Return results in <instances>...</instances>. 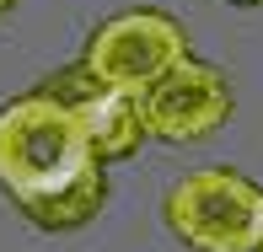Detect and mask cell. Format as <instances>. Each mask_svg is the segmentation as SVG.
Listing matches in <instances>:
<instances>
[{
	"label": "cell",
	"instance_id": "8992f818",
	"mask_svg": "<svg viewBox=\"0 0 263 252\" xmlns=\"http://www.w3.org/2000/svg\"><path fill=\"white\" fill-rule=\"evenodd\" d=\"M11 6H16V0H0V16H6V11H11Z\"/></svg>",
	"mask_w": 263,
	"mask_h": 252
},
{
	"label": "cell",
	"instance_id": "5b68a950",
	"mask_svg": "<svg viewBox=\"0 0 263 252\" xmlns=\"http://www.w3.org/2000/svg\"><path fill=\"white\" fill-rule=\"evenodd\" d=\"M140 102H145V129L156 140H204L236 107L226 75L204 59H183L177 70H166Z\"/></svg>",
	"mask_w": 263,
	"mask_h": 252
},
{
	"label": "cell",
	"instance_id": "6da1fadb",
	"mask_svg": "<svg viewBox=\"0 0 263 252\" xmlns=\"http://www.w3.org/2000/svg\"><path fill=\"white\" fill-rule=\"evenodd\" d=\"M0 188L43 231H76L97 220L107 199L97 150L86 145L70 107L43 91L11 97L0 107Z\"/></svg>",
	"mask_w": 263,
	"mask_h": 252
},
{
	"label": "cell",
	"instance_id": "52a82bcc",
	"mask_svg": "<svg viewBox=\"0 0 263 252\" xmlns=\"http://www.w3.org/2000/svg\"><path fill=\"white\" fill-rule=\"evenodd\" d=\"M231 6H258V0H231Z\"/></svg>",
	"mask_w": 263,
	"mask_h": 252
},
{
	"label": "cell",
	"instance_id": "3957f363",
	"mask_svg": "<svg viewBox=\"0 0 263 252\" xmlns=\"http://www.w3.org/2000/svg\"><path fill=\"white\" fill-rule=\"evenodd\" d=\"M183 59H194V54H188V32L177 16H166V11H124V16H107L86 38L81 65L107 86L145 97Z\"/></svg>",
	"mask_w": 263,
	"mask_h": 252
},
{
	"label": "cell",
	"instance_id": "7a4b0ae2",
	"mask_svg": "<svg viewBox=\"0 0 263 252\" xmlns=\"http://www.w3.org/2000/svg\"><path fill=\"white\" fill-rule=\"evenodd\" d=\"M166 225L194 252H258L263 247V188L242 172L204 166L172 183Z\"/></svg>",
	"mask_w": 263,
	"mask_h": 252
},
{
	"label": "cell",
	"instance_id": "ba28073f",
	"mask_svg": "<svg viewBox=\"0 0 263 252\" xmlns=\"http://www.w3.org/2000/svg\"><path fill=\"white\" fill-rule=\"evenodd\" d=\"M258 252H263V247H258Z\"/></svg>",
	"mask_w": 263,
	"mask_h": 252
},
{
	"label": "cell",
	"instance_id": "277c9868",
	"mask_svg": "<svg viewBox=\"0 0 263 252\" xmlns=\"http://www.w3.org/2000/svg\"><path fill=\"white\" fill-rule=\"evenodd\" d=\"M38 91H43V97H54L59 107H70V118L81 124V134H86V145L97 150V161H124V156H135V150L151 140L140 91L107 86V81H97L86 65L54 70Z\"/></svg>",
	"mask_w": 263,
	"mask_h": 252
}]
</instances>
